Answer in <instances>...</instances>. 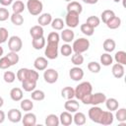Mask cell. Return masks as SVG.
<instances>
[{
	"mask_svg": "<svg viewBox=\"0 0 126 126\" xmlns=\"http://www.w3.org/2000/svg\"><path fill=\"white\" fill-rule=\"evenodd\" d=\"M105 106L109 111H114L119 107V102L114 97H109L105 99Z\"/></svg>",
	"mask_w": 126,
	"mask_h": 126,
	"instance_id": "24",
	"label": "cell"
},
{
	"mask_svg": "<svg viewBox=\"0 0 126 126\" xmlns=\"http://www.w3.org/2000/svg\"><path fill=\"white\" fill-rule=\"evenodd\" d=\"M39 78V75L37 71L33 69H28V68H21L17 72V79L20 82H23L24 80H32L34 82H37Z\"/></svg>",
	"mask_w": 126,
	"mask_h": 126,
	"instance_id": "1",
	"label": "cell"
},
{
	"mask_svg": "<svg viewBox=\"0 0 126 126\" xmlns=\"http://www.w3.org/2000/svg\"><path fill=\"white\" fill-rule=\"evenodd\" d=\"M97 1H98V0H83V2H85V3H87V4H91V5L97 3Z\"/></svg>",
	"mask_w": 126,
	"mask_h": 126,
	"instance_id": "54",
	"label": "cell"
},
{
	"mask_svg": "<svg viewBox=\"0 0 126 126\" xmlns=\"http://www.w3.org/2000/svg\"><path fill=\"white\" fill-rule=\"evenodd\" d=\"M87 121V117L86 115L83 113V112H75V115L73 116V122L76 124V125H84Z\"/></svg>",
	"mask_w": 126,
	"mask_h": 126,
	"instance_id": "31",
	"label": "cell"
},
{
	"mask_svg": "<svg viewBox=\"0 0 126 126\" xmlns=\"http://www.w3.org/2000/svg\"><path fill=\"white\" fill-rule=\"evenodd\" d=\"M3 79H4V81H5L6 83L12 84V83L16 80V75H15V73L12 72V71H6V72L4 73V75H3Z\"/></svg>",
	"mask_w": 126,
	"mask_h": 126,
	"instance_id": "47",
	"label": "cell"
},
{
	"mask_svg": "<svg viewBox=\"0 0 126 126\" xmlns=\"http://www.w3.org/2000/svg\"><path fill=\"white\" fill-rule=\"evenodd\" d=\"M22 122L25 126H34L36 124V116L34 113L29 111L22 117Z\"/></svg>",
	"mask_w": 126,
	"mask_h": 126,
	"instance_id": "15",
	"label": "cell"
},
{
	"mask_svg": "<svg viewBox=\"0 0 126 126\" xmlns=\"http://www.w3.org/2000/svg\"><path fill=\"white\" fill-rule=\"evenodd\" d=\"M23 47V41L20 36L13 35L8 39V48L10 51L14 52H19Z\"/></svg>",
	"mask_w": 126,
	"mask_h": 126,
	"instance_id": "7",
	"label": "cell"
},
{
	"mask_svg": "<svg viewBox=\"0 0 126 126\" xmlns=\"http://www.w3.org/2000/svg\"><path fill=\"white\" fill-rule=\"evenodd\" d=\"M0 4L2 6H9L13 4V0H0Z\"/></svg>",
	"mask_w": 126,
	"mask_h": 126,
	"instance_id": "52",
	"label": "cell"
},
{
	"mask_svg": "<svg viewBox=\"0 0 126 126\" xmlns=\"http://www.w3.org/2000/svg\"><path fill=\"white\" fill-rule=\"evenodd\" d=\"M113 1H114V2H115V3H118V2H120V1H121V0H113Z\"/></svg>",
	"mask_w": 126,
	"mask_h": 126,
	"instance_id": "57",
	"label": "cell"
},
{
	"mask_svg": "<svg viewBox=\"0 0 126 126\" xmlns=\"http://www.w3.org/2000/svg\"><path fill=\"white\" fill-rule=\"evenodd\" d=\"M102 112H103V110H102L100 107H98V106H96V105H93V106L89 109L88 115H89V118H90L93 122L99 124V121H100Z\"/></svg>",
	"mask_w": 126,
	"mask_h": 126,
	"instance_id": "9",
	"label": "cell"
},
{
	"mask_svg": "<svg viewBox=\"0 0 126 126\" xmlns=\"http://www.w3.org/2000/svg\"><path fill=\"white\" fill-rule=\"evenodd\" d=\"M102 47H103V49H104L105 52L110 53V52H112L115 49L116 43H115L114 39H112V38H106L103 41V43H102Z\"/></svg>",
	"mask_w": 126,
	"mask_h": 126,
	"instance_id": "25",
	"label": "cell"
},
{
	"mask_svg": "<svg viewBox=\"0 0 126 126\" xmlns=\"http://www.w3.org/2000/svg\"><path fill=\"white\" fill-rule=\"evenodd\" d=\"M7 58L9 59V61H10V63H11V65L13 66V65H16L18 62H19V60H20V57H19V55H18V52H14V51H10L9 53H7Z\"/></svg>",
	"mask_w": 126,
	"mask_h": 126,
	"instance_id": "44",
	"label": "cell"
},
{
	"mask_svg": "<svg viewBox=\"0 0 126 126\" xmlns=\"http://www.w3.org/2000/svg\"><path fill=\"white\" fill-rule=\"evenodd\" d=\"M11 22L13 25L15 26H22L24 24V17L22 16V14H17V13H13L10 16Z\"/></svg>",
	"mask_w": 126,
	"mask_h": 126,
	"instance_id": "37",
	"label": "cell"
},
{
	"mask_svg": "<svg viewBox=\"0 0 126 126\" xmlns=\"http://www.w3.org/2000/svg\"><path fill=\"white\" fill-rule=\"evenodd\" d=\"M79 14L76 12H68L65 17V25H67L70 29L77 28L79 25Z\"/></svg>",
	"mask_w": 126,
	"mask_h": 126,
	"instance_id": "8",
	"label": "cell"
},
{
	"mask_svg": "<svg viewBox=\"0 0 126 126\" xmlns=\"http://www.w3.org/2000/svg\"><path fill=\"white\" fill-rule=\"evenodd\" d=\"M27 9L29 13L32 16H37L42 12L43 4L40 0H28Z\"/></svg>",
	"mask_w": 126,
	"mask_h": 126,
	"instance_id": "5",
	"label": "cell"
},
{
	"mask_svg": "<svg viewBox=\"0 0 126 126\" xmlns=\"http://www.w3.org/2000/svg\"><path fill=\"white\" fill-rule=\"evenodd\" d=\"M50 25H51V27H52L53 30H55V31H62V30L64 29L65 23L63 22L62 19H60V18H55L54 20L51 21Z\"/></svg>",
	"mask_w": 126,
	"mask_h": 126,
	"instance_id": "35",
	"label": "cell"
},
{
	"mask_svg": "<svg viewBox=\"0 0 126 126\" xmlns=\"http://www.w3.org/2000/svg\"><path fill=\"white\" fill-rule=\"evenodd\" d=\"M71 61L75 66H81L84 63V56L81 53H75L71 56Z\"/></svg>",
	"mask_w": 126,
	"mask_h": 126,
	"instance_id": "41",
	"label": "cell"
},
{
	"mask_svg": "<svg viewBox=\"0 0 126 126\" xmlns=\"http://www.w3.org/2000/svg\"><path fill=\"white\" fill-rule=\"evenodd\" d=\"M111 72H112V75H113L116 79H121V78L124 76V73H125L124 65L119 64V63L113 64V65H112V68H111Z\"/></svg>",
	"mask_w": 126,
	"mask_h": 126,
	"instance_id": "16",
	"label": "cell"
},
{
	"mask_svg": "<svg viewBox=\"0 0 126 126\" xmlns=\"http://www.w3.org/2000/svg\"><path fill=\"white\" fill-rule=\"evenodd\" d=\"M80 30H81V32H82L85 35H87V36H91V35H93L94 32V29L93 27L89 26V25L86 24V23L81 25Z\"/></svg>",
	"mask_w": 126,
	"mask_h": 126,
	"instance_id": "40",
	"label": "cell"
},
{
	"mask_svg": "<svg viewBox=\"0 0 126 126\" xmlns=\"http://www.w3.org/2000/svg\"><path fill=\"white\" fill-rule=\"evenodd\" d=\"M74 37H75V33L74 32L69 28V29H63L62 32H61V34H60V38L65 41L66 43H69L71 41L74 40Z\"/></svg>",
	"mask_w": 126,
	"mask_h": 126,
	"instance_id": "17",
	"label": "cell"
},
{
	"mask_svg": "<svg viewBox=\"0 0 126 126\" xmlns=\"http://www.w3.org/2000/svg\"><path fill=\"white\" fill-rule=\"evenodd\" d=\"M69 76L73 81H76V82L81 81L84 78V70L82 68H80L79 66H75L70 69Z\"/></svg>",
	"mask_w": 126,
	"mask_h": 126,
	"instance_id": "11",
	"label": "cell"
},
{
	"mask_svg": "<svg viewBox=\"0 0 126 126\" xmlns=\"http://www.w3.org/2000/svg\"><path fill=\"white\" fill-rule=\"evenodd\" d=\"M23 91L20 88H13L10 91V97L14 101H21L23 99Z\"/></svg>",
	"mask_w": 126,
	"mask_h": 126,
	"instance_id": "22",
	"label": "cell"
},
{
	"mask_svg": "<svg viewBox=\"0 0 126 126\" xmlns=\"http://www.w3.org/2000/svg\"><path fill=\"white\" fill-rule=\"evenodd\" d=\"M11 63L9 61V59L7 58V56H2L0 57V69H8L9 67H11Z\"/></svg>",
	"mask_w": 126,
	"mask_h": 126,
	"instance_id": "50",
	"label": "cell"
},
{
	"mask_svg": "<svg viewBox=\"0 0 126 126\" xmlns=\"http://www.w3.org/2000/svg\"><path fill=\"white\" fill-rule=\"evenodd\" d=\"M47 65H48L47 58L42 57V56L36 57L34 59V61H33V67L37 71H44L47 68Z\"/></svg>",
	"mask_w": 126,
	"mask_h": 126,
	"instance_id": "12",
	"label": "cell"
},
{
	"mask_svg": "<svg viewBox=\"0 0 126 126\" xmlns=\"http://www.w3.org/2000/svg\"><path fill=\"white\" fill-rule=\"evenodd\" d=\"M45 38L44 36H40V37H37V38H32V45L34 49L36 50H40L42 49L44 46H45Z\"/></svg>",
	"mask_w": 126,
	"mask_h": 126,
	"instance_id": "30",
	"label": "cell"
},
{
	"mask_svg": "<svg viewBox=\"0 0 126 126\" xmlns=\"http://www.w3.org/2000/svg\"><path fill=\"white\" fill-rule=\"evenodd\" d=\"M113 120H114V115L112 113V111H103L102 112V115H101V118H100V121H99V124L101 125H110L113 123Z\"/></svg>",
	"mask_w": 126,
	"mask_h": 126,
	"instance_id": "18",
	"label": "cell"
},
{
	"mask_svg": "<svg viewBox=\"0 0 126 126\" xmlns=\"http://www.w3.org/2000/svg\"><path fill=\"white\" fill-rule=\"evenodd\" d=\"M5 117H6V116H5V112H4L3 110H0V124L4 122Z\"/></svg>",
	"mask_w": 126,
	"mask_h": 126,
	"instance_id": "53",
	"label": "cell"
},
{
	"mask_svg": "<svg viewBox=\"0 0 126 126\" xmlns=\"http://www.w3.org/2000/svg\"><path fill=\"white\" fill-rule=\"evenodd\" d=\"M90 47V41L89 39L85 38V37H79L78 39L74 40L73 45H72V49L75 53H84L86 52Z\"/></svg>",
	"mask_w": 126,
	"mask_h": 126,
	"instance_id": "4",
	"label": "cell"
},
{
	"mask_svg": "<svg viewBox=\"0 0 126 126\" xmlns=\"http://www.w3.org/2000/svg\"><path fill=\"white\" fill-rule=\"evenodd\" d=\"M9 17H10V13H9L8 9H6V8H0V22L7 21Z\"/></svg>",
	"mask_w": 126,
	"mask_h": 126,
	"instance_id": "51",
	"label": "cell"
},
{
	"mask_svg": "<svg viewBox=\"0 0 126 126\" xmlns=\"http://www.w3.org/2000/svg\"><path fill=\"white\" fill-rule=\"evenodd\" d=\"M44 55L47 59H56L58 57V43L54 42H47V45L45 46Z\"/></svg>",
	"mask_w": 126,
	"mask_h": 126,
	"instance_id": "6",
	"label": "cell"
},
{
	"mask_svg": "<svg viewBox=\"0 0 126 126\" xmlns=\"http://www.w3.org/2000/svg\"><path fill=\"white\" fill-rule=\"evenodd\" d=\"M3 104H4V99L2 96H0V108L3 106Z\"/></svg>",
	"mask_w": 126,
	"mask_h": 126,
	"instance_id": "55",
	"label": "cell"
},
{
	"mask_svg": "<svg viewBox=\"0 0 126 126\" xmlns=\"http://www.w3.org/2000/svg\"><path fill=\"white\" fill-rule=\"evenodd\" d=\"M26 9V6L24 4L23 1L21 0H17L12 4V10L13 13H17V14H22L24 12V10Z\"/></svg>",
	"mask_w": 126,
	"mask_h": 126,
	"instance_id": "32",
	"label": "cell"
},
{
	"mask_svg": "<svg viewBox=\"0 0 126 126\" xmlns=\"http://www.w3.org/2000/svg\"><path fill=\"white\" fill-rule=\"evenodd\" d=\"M114 60L116 61V63L125 65L126 64V52L123 51V50L117 51L114 55Z\"/></svg>",
	"mask_w": 126,
	"mask_h": 126,
	"instance_id": "38",
	"label": "cell"
},
{
	"mask_svg": "<svg viewBox=\"0 0 126 126\" xmlns=\"http://www.w3.org/2000/svg\"><path fill=\"white\" fill-rule=\"evenodd\" d=\"M106 99V95L103 93H95V94H89L85 95L81 101L84 104H92V105H97L102 102H104Z\"/></svg>",
	"mask_w": 126,
	"mask_h": 126,
	"instance_id": "2",
	"label": "cell"
},
{
	"mask_svg": "<svg viewBox=\"0 0 126 126\" xmlns=\"http://www.w3.org/2000/svg\"><path fill=\"white\" fill-rule=\"evenodd\" d=\"M64 108L66 109V111L73 113V112H76L79 110L80 104H79L78 100L71 98V99H67V101L64 103Z\"/></svg>",
	"mask_w": 126,
	"mask_h": 126,
	"instance_id": "14",
	"label": "cell"
},
{
	"mask_svg": "<svg viewBox=\"0 0 126 126\" xmlns=\"http://www.w3.org/2000/svg\"><path fill=\"white\" fill-rule=\"evenodd\" d=\"M93 92V86L90 82H82L75 89V97L81 100L85 95Z\"/></svg>",
	"mask_w": 126,
	"mask_h": 126,
	"instance_id": "3",
	"label": "cell"
},
{
	"mask_svg": "<svg viewBox=\"0 0 126 126\" xmlns=\"http://www.w3.org/2000/svg\"><path fill=\"white\" fill-rule=\"evenodd\" d=\"M3 53H4V50H3V47L0 45V57H2V55H3Z\"/></svg>",
	"mask_w": 126,
	"mask_h": 126,
	"instance_id": "56",
	"label": "cell"
},
{
	"mask_svg": "<svg viewBox=\"0 0 126 126\" xmlns=\"http://www.w3.org/2000/svg\"><path fill=\"white\" fill-rule=\"evenodd\" d=\"M58 77H59V74H58V72L55 69L49 68V69H45L44 70L43 79H44V81L46 83H48V84H54V83L57 82Z\"/></svg>",
	"mask_w": 126,
	"mask_h": 126,
	"instance_id": "10",
	"label": "cell"
},
{
	"mask_svg": "<svg viewBox=\"0 0 126 126\" xmlns=\"http://www.w3.org/2000/svg\"><path fill=\"white\" fill-rule=\"evenodd\" d=\"M105 25H106V27H107L108 29H110V30H116V29H118V28L120 27V25H121V19H120L119 17H117V16H114V17L111 18Z\"/></svg>",
	"mask_w": 126,
	"mask_h": 126,
	"instance_id": "28",
	"label": "cell"
},
{
	"mask_svg": "<svg viewBox=\"0 0 126 126\" xmlns=\"http://www.w3.org/2000/svg\"><path fill=\"white\" fill-rule=\"evenodd\" d=\"M20 106H21V109L22 110H24L26 112H29V111H31L33 108V102H32V99L25 98V99H22L21 100Z\"/></svg>",
	"mask_w": 126,
	"mask_h": 126,
	"instance_id": "33",
	"label": "cell"
},
{
	"mask_svg": "<svg viewBox=\"0 0 126 126\" xmlns=\"http://www.w3.org/2000/svg\"><path fill=\"white\" fill-rule=\"evenodd\" d=\"M51 21H52V16L50 13H43V14L39 15V17L37 19V23L41 27H45V26L50 25Z\"/></svg>",
	"mask_w": 126,
	"mask_h": 126,
	"instance_id": "20",
	"label": "cell"
},
{
	"mask_svg": "<svg viewBox=\"0 0 126 126\" xmlns=\"http://www.w3.org/2000/svg\"><path fill=\"white\" fill-rule=\"evenodd\" d=\"M22 112L17 108H11L8 111V119L13 123H18L22 120Z\"/></svg>",
	"mask_w": 126,
	"mask_h": 126,
	"instance_id": "13",
	"label": "cell"
},
{
	"mask_svg": "<svg viewBox=\"0 0 126 126\" xmlns=\"http://www.w3.org/2000/svg\"><path fill=\"white\" fill-rule=\"evenodd\" d=\"M60 52H61V54H62L63 56L68 57V56H70V55L72 54V52H73L72 46H71L70 44H68V43H65V44H63V45L60 47Z\"/></svg>",
	"mask_w": 126,
	"mask_h": 126,
	"instance_id": "45",
	"label": "cell"
},
{
	"mask_svg": "<svg viewBox=\"0 0 126 126\" xmlns=\"http://www.w3.org/2000/svg\"><path fill=\"white\" fill-rule=\"evenodd\" d=\"M101 17V21L104 23V24H106L111 18H113L114 16H115V13L112 11V10H104L102 13H101V15H100Z\"/></svg>",
	"mask_w": 126,
	"mask_h": 126,
	"instance_id": "42",
	"label": "cell"
},
{
	"mask_svg": "<svg viewBox=\"0 0 126 126\" xmlns=\"http://www.w3.org/2000/svg\"><path fill=\"white\" fill-rule=\"evenodd\" d=\"M59 121L63 126H69L73 123V116L69 111H63L59 116Z\"/></svg>",
	"mask_w": 126,
	"mask_h": 126,
	"instance_id": "19",
	"label": "cell"
},
{
	"mask_svg": "<svg viewBox=\"0 0 126 126\" xmlns=\"http://www.w3.org/2000/svg\"><path fill=\"white\" fill-rule=\"evenodd\" d=\"M32 100H35V101H41L45 98V94L43 91L41 90H33L32 92Z\"/></svg>",
	"mask_w": 126,
	"mask_h": 126,
	"instance_id": "36",
	"label": "cell"
},
{
	"mask_svg": "<svg viewBox=\"0 0 126 126\" xmlns=\"http://www.w3.org/2000/svg\"><path fill=\"white\" fill-rule=\"evenodd\" d=\"M61 96L65 99H71L75 97V89L72 87H65L61 91Z\"/></svg>",
	"mask_w": 126,
	"mask_h": 126,
	"instance_id": "27",
	"label": "cell"
},
{
	"mask_svg": "<svg viewBox=\"0 0 126 126\" xmlns=\"http://www.w3.org/2000/svg\"><path fill=\"white\" fill-rule=\"evenodd\" d=\"M115 118L117 119L118 122H125L126 121V108L122 107V108H117L116 109V113H115Z\"/></svg>",
	"mask_w": 126,
	"mask_h": 126,
	"instance_id": "39",
	"label": "cell"
},
{
	"mask_svg": "<svg viewBox=\"0 0 126 126\" xmlns=\"http://www.w3.org/2000/svg\"><path fill=\"white\" fill-rule=\"evenodd\" d=\"M65 1H66V2H70L71 0H65Z\"/></svg>",
	"mask_w": 126,
	"mask_h": 126,
	"instance_id": "58",
	"label": "cell"
},
{
	"mask_svg": "<svg viewBox=\"0 0 126 126\" xmlns=\"http://www.w3.org/2000/svg\"><path fill=\"white\" fill-rule=\"evenodd\" d=\"M22 87H23V90L25 92L32 93L36 88V82L32 81V80H24L22 82Z\"/></svg>",
	"mask_w": 126,
	"mask_h": 126,
	"instance_id": "26",
	"label": "cell"
},
{
	"mask_svg": "<svg viewBox=\"0 0 126 126\" xmlns=\"http://www.w3.org/2000/svg\"><path fill=\"white\" fill-rule=\"evenodd\" d=\"M88 69L89 71H91L92 73H98L100 71V64L98 62H95V61H91L88 63Z\"/></svg>",
	"mask_w": 126,
	"mask_h": 126,
	"instance_id": "46",
	"label": "cell"
},
{
	"mask_svg": "<svg viewBox=\"0 0 126 126\" xmlns=\"http://www.w3.org/2000/svg\"><path fill=\"white\" fill-rule=\"evenodd\" d=\"M43 33H44V31H43L42 27L39 25L33 26L30 29V34L32 38H37V37L43 36Z\"/></svg>",
	"mask_w": 126,
	"mask_h": 126,
	"instance_id": "23",
	"label": "cell"
},
{
	"mask_svg": "<svg viewBox=\"0 0 126 126\" xmlns=\"http://www.w3.org/2000/svg\"><path fill=\"white\" fill-rule=\"evenodd\" d=\"M99 60H100V63H101L103 66H110V65L112 64V62H113V58H112V56L110 55V53H108V52L102 53V54L100 55Z\"/></svg>",
	"mask_w": 126,
	"mask_h": 126,
	"instance_id": "34",
	"label": "cell"
},
{
	"mask_svg": "<svg viewBox=\"0 0 126 126\" xmlns=\"http://www.w3.org/2000/svg\"><path fill=\"white\" fill-rule=\"evenodd\" d=\"M9 37V32L6 28L1 27L0 28V45L4 42H6V40Z\"/></svg>",
	"mask_w": 126,
	"mask_h": 126,
	"instance_id": "49",
	"label": "cell"
},
{
	"mask_svg": "<svg viewBox=\"0 0 126 126\" xmlns=\"http://www.w3.org/2000/svg\"><path fill=\"white\" fill-rule=\"evenodd\" d=\"M86 24H88L89 26H91V27H93V28L94 29V28H96V27L99 26L100 20H99V18L96 17V16H90V17H88Z\"/></svg>",
	"mask_w": 126,
	"mask_h": 126,
	"instance_id": "43",
	"label": "cell"
},
{
	"mask_svg": "<svg viewBox=\"0 0 126 126\" xmlns=\"http://www.w3.org/2000/svg\"><path fill=\"white\" fill-rule=\"evenodd\" d=\"M60 124L59 117L55 114H49L45 117V125L46 126H58Z\"/></svg>",
	"mask_w": 126,
	"mask_h": 126,
	"instance_id": "29",
	"label": "cell"
},
{
	"mask_svg": "<svg viewBox=\"0 0 126 126\" xmlns=\"http://www.w3.org/2000/svg\"><path fill=\"white\" fill-rule=\"evenodd\" d=\"M60 41V34L56 32H52L48 34L47 36V42H54V43H59Z\"/></svg>",
	"mask_w": 126,
	"mask_h": 126,
	"instance_id": "48",
	"label": "cell"
},
{
	"mask_svg": "<svg viewBox=\"0 0 126 126\" xmlns=\"http://www.w3.org/2000/svg\"><path fill=\"white\" fill-rule=\"evenodd\" d=\"M67 11L68 12H76L80 15L83 12V6L77 1H70L67 5Z\"/></svg>",
	"mask_w": 126,
	"mask_h": 126,
	"instance_id": "21",
	"label": "cell"
}]
</instances>
